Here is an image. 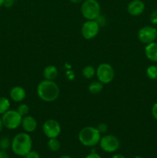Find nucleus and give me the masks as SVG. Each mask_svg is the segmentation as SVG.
<instances>
[{
  "mask_svg": "<svg viewBox=\"0 0 157 158\" xmlns=\"http://www.w3.org/2000/svg\"><path fill=\"white\" fill-rule=\"evenodd\" d=\"M58 76V69L53 65H49L46 66L43 70V77L45 80H54Z\"/></svg>",
  "mask_w": 157,
  "mask_h": 158,
  "instance_id": "15",
  "label": "nucleus"
},
{
  "mask_svg": "<svg viewBox=\"0 0 157 158\" xmlns=\"http://www.w3.org/2000/svg\"><path fill=\"white\" fill-rule=\"evenodd\" d=\"M101 7L97 0H85L81 6V13L87 20H95L99 17Z\"/></svg>",
  "mask_w": 157,
  "mask_h": 158,
  "instance_id": "4",
  "label": "nucleus"
},
{
  "mask_svg": "<svg viewBox=\"0 0 157 158\" xmlns=\"http://www.w3.org/2000/svg\"><path fill=\"white\" fill-rule=\"evenodd\" d=\"M11 147V141L8 137H3L0 140V149L6 151Z\"/></svg>",
  "mask_w": 157,
  "mask_h": 158,
  "instance_id": "22",
  "label": "nucleus"
},
{
  "mask_svg": "<svg viewBox=\"0 0 157 158\" xmlns=\"http://www.w3.org/2000/svg\"><path fill=\"white\" fill-rule=\"evenodd\" d=\"M135 158H142V157H139V156H136V157H135Z\"/></svg>",
  "mask_w": 157,
  "mask_h": 158,
  "instance_id": "35",
  "label": "nucleus"
},
{
  "mask_svg": "<svg viewBox=\"0 0 157 158\" xmlns=\"http://www.w3.org/2000/svg\"><path fill=\"white\" fill-rule=\"evenodd\" d=\"M26 93L23 87L20 86H14L9 92V97L14 102L19 103L26 98Z\"/></svg>",
  "mask_w": 157,
  "mask_h": 158,
  "instance_id": "13",
  "label": "nucleus"
},
{
  "mask_svg": "<svg viewBox=\"0 0 157 158\" xmlns=\"http://www.w3.org/2000/svg\"><path fill=\"white\" fill-rule=\"evenodd\" d=\"M58 158H72V157H71L70 156H69V155H62V156H61V157H58Z\"/></svg>",
  "mask_w": 157,
  "mask_h": 158,
  "instance_id": "33",
  "label": "nucleus"
},
{
  "mask_svg": "<svg viewBox=\"0 0 157 158\" xmlns=\"http://www.w3.org/2000/svg\"><path fill=\"white\" fill-rule=\"evenodd\" d=\"M89 91L92 94H99L103 89V83L100 81H94L89 86Z\"/></svg>",
  "mask_w": 157,
  "mask_h": 158,
  "instance_id": "16",
  "label": "nucleus"
},
{
  "mask_svg": "<svg viewBox=\"0 0 157 158\" xmlns=\"http://www.w3.org/2000/svg\"><path fill=\"white\" fill-rule=\"evenodd\" d=\"M138 39L144 44H149L157 38V29L152 26H144L139 30Z\"/></svg>",
  "mask_w": 157,
  "mask_h": 158,
  "instance_id": "10",
  "label": "nucleus"
},
{
  "mask_svg": "<svg viewBox=\"0 0 157 158\" xmlns=\"http://www.w3.org/2000/svg\"><path fill=\"white\" fill-rule=\"evenodd\" d=\"M69 1H70L72 3H75V4H76V3H80L81 2H83V0H69Z\"/></svg>",
  "mask_w": 157,
  "mask_h": 158,
  "instance_id": "32",
  "label": "nucleus"
},
{
  "mask_svg": "<svg viewBox=\"0 0 157 158\" xmlns=\"http://www.w3.org/2000/svg\"><path fill=\"white\" fill-rule=\"evenodd\" d=\"M61 126L57 120L49 119L42 125V131L45 135L49 139L57 138L61 134Z\"/></svg>",
  "mask_w": 157,
  "mask_h": 158,
  "instance_id": "8",
  "label": "nucleus"
},
{
  "mask_svg": "<svg viewBox=\"0 0 157 158\" xmlns=\"http://www.w3.org/2000/svg\"><path fill=\"white\" fill-rule=\"evenodd\" d=\"M6 6H8V7H9V6H12V0H5L4 1V4Z\"/></svg>",
  "mask_w": 157,
  "mask_h": 158,
  "instance_id": "29",
  "label": "nucleus"
},
{
  "mask_svg": "<svg viewBox=\"0 0 157 158\" xmlns=\"http://www.w3.org/2000/svg\"><path fill=\"white\" fill-rule=\"evenodd\" d=\"M60 142L57 140V138H50L48 141V148L52 151H58L60 149Z\"/></svg>",
  "mask_w": 157,
  "mask_h": 158,
  "instance_id": "20",
  "label": "nucleus"
},
{
  "mask_svg": "<svg viewBox=\"0 0 157 158\" xmlns=\"http://www.w3.org/2000/svg\"><path fill=\"white\" fill-rule=\"evenodd\" d=\"M37 94L43 101L53 102L59 97L60 89L54 80H44L37 86Z\"/></svg>",
  "mask_w": 157,
  "mask_h": 158,
  "instance_id": "1",
  "label": "nucleus"
},
{
  "mask_svg": "<svg viewBox=\"0 0 157 158\" xmlns=\"http://www.w3.org/2000/svg\"><path fill=\"white\" fill-rule=\"evenodd\" d=\"M150 22L153 25H157V9H155L150 15Z\"/></svg>",
  "mask_w": 157,
  "mask_h": 158,
  "instance_id": "24",
  "label": "nucleus"
},
{
  "mask_svg": "<svg viewBox=\"0 0 157 158\" xmlns=\"http://www.w3.org/2000/svg\"><path fill=\"white\" fill-rule=\"evenodd\" d=\"M146 76L150 80H157V66L156 65H151L146 69Z\"/></svg>",
  "mask_w": 157,
  "mask_h": 158,
  "instance_id": "19",
  "label": "nucleus"
},
{
  "mask_svg": "<svg viewBox=\"0 0 157 158\" xmlns=\"http://www.w3.org/2000/svg\"><path fill=\"white\" fill-rule=\"evenodd\" d=\"M86 158H102V157H100L98 154H96V153L92 152L90 153V154H88V155L86 157Z\"/></svg>",
  "mask_w": 157,
  "mask_h": 158,
  "instance_id": "27",
  "label": "nucleus"
},
{
  "mask_svg": "<svg viewBox=\"0 0 157 158\" xmlns=\"http://www.w3.org/2000/svg\"><path fill=\"white\" fill-rule=\"evenodd\" d=\"M10 106L11 103L9 99L5 97H0V115H2L10 110Z\"/></svg>",
  "mask_w": 157,
  "mask_h": 158,
  "instance_id": "17",
  "label": "nucleus"
},
{
  "mask_svg": "<svg viewBox=\"0 0 157 158\" xmlns=\"http://www.w3.org/2000/svg\"><path fill=\"white\" fill-rule=\"evenodd\" d=\"M145 55L148 60L157 63V43L152 42L146 45L145 47Z\"/></svg>",
  "mask_w": 157,
  "mask_h": 158,
  "instance_id": "14",
  "label": "nucleus"
},
{
  "mask_svg": "<svg viewBox=\"0 0 157 158\" xmlns=\"http://www.w3.org/2000/svg\"><path fill=\"white\" fill-rule=\"evenodd\" d=\"M99 146L103 151L107 153H113L118 151L120 147V141L119 138L112 134H107L101 137Z\"/></svg>",
  "mask_w": 157,
  "mask_h": 158,
  "instance_id": "7",
  "label": "nucleus"
},
{
  "mask_svg": "<svg viewBox=\"0 0 157 158\" xmlns=\"http://www.w3.org/2000/svg\"><path fill=\"white\" fill-rule=\"evenodd\" d=\"M16 110L18 111V114L22 116V117H25V116L29 115V106L27 104L25 103H21L18 106Z\"/></svg>",
  "mask_w": 157,
  "mask_h": 158,
  "instance_id": "21",
  "label": "nucleus"
},
{
  "mask_svg": "<svg viewBox=\"0 0 157 158\" xmlns=\"http://www.w3.org/2000/svg\"><path fill=\"white\" fill-rule=\"evenodd\" d=\"M3 127H4V126H3L2 120V117L0 116V133H1L2 131Z\"/></svg>",
  "mask_w": 157,
  "mask_h": 158,
  "instance_id": "31",
  "label": "nucleus"
},
{
  "mask_svg": "<svg viewBox=\"0 0 157 158\" xmlns=\"http://www.w3.org/2000/svg\"><path fill=\"white\" fill-rule=\"evenodd\" d=\"M151 113H152V115L155 120H157V103H154L153 106H152V110H151Z\"/></svg>",
  "mask_w": 157,
  "mask_h": 158,
  "instance_id": "26",
  "label": "nucleus"
},
{
  "mask_svg": "<svg viewBox=\"0 0 157 158\" xmlns=\"http://www.w3.org/2000/svg\"><path fill=\"white\" fill-rule=\"evenodd\" d=\"M78 140L85 147H95L99 143L101 134L94 127H85L78 133Z\"/></svg>",
  "mask_w": 157,
  "mask_h": 158,
  "instance_id": "3",
  "label": "nucleus"
},
{
  "mask_svg": "<svg viewBox=\"0 0 157 158\" xmlns=\"http://www.w3.org/2000/svg\"><path fill=\"white\" fill-rule=\"evenodd\" d=\"M112 158H126L125 156L122 155V154H115V155L112 156Z\"/></svg>",
  "mask_w": 157,
  "mask_h": 158,
  "instance_id": "30",
  "label": "nucleus"
},
{
  "mask_svg": "<svg viewBox=\"0 0 157 158\" xmlns=\"http://www.w3.org/2000/svg\"><path fill=\"white\" fill-rule=\"evenodd\" d=\"M96 77L99 81L103 84L111 83L115 77V71L112 66L109 63H101L96 69Z\"/></svg>",
  "mask_w": 157,
  "mask_h": 158,
  "instance_id": "6",
  "label": "nucleus"
},
{
  "mask_svg": "<svg viewBox=\"0 0 157 158\" xmlns=\"http://www.w3.org/2000/svg\"><path fill=\"white\" fill-rule=\"evenodd\" d=\"M4 1L5 0H0V7H1L2 6H3V4H4Z\"/></svg>",
  "mask_w": 157,
  "mask_h": 158,
  "instance_id": "34",
  "label": "nucleus"
},
{
  "mask_svg": "<svg viewBox=\"0 0 157 158\" xmlns=\"http://www.w3.org/2000/svg\"><path fill=\"white\" fill-rule=\"evenodd\" d=\"M32 140L28 133H19L16 134L11 141V148L12 152L17 156H26L32 151Z\"/></svg>",
  "mask_w": 157,
  "mask_h": 158,
  "instance_id": "2",
  "label": "nucleus"
},
{
  "mask_svg": "<svg viewBox=\"0 0 157 158\" xmlns=\"http://www.w3.org/2000/svg\"><path fill=\"white\" fill-rule=\"evenodd\" d=\"M95 73H96V69L90 65L85 66L82 70V74H83V77L88 79V80L92 78L95 75Z\"/></svg>",
  "mask_w": 157,
  "mask_h": 158,
  "instance_id": "18",
  "label": "nucleus"
},
{
  "mask_svg": "<svg viewBox=\"0 0 157 158\" xmlns=\"http://www.w3.org/2000/svg\"><path fill=\"white\" fill-rule=\"evenodd\" d=\"M99 29V25L95 20H87L82 26V35L86 40H92L98 35Z\"/></svg>",
  "mask_w": 157,
  "mask_h": 158,
  "instance_id": "9",
  "label": "nucleus"
},
{
  "mask_svg": "<svg viewBox=\"0 0 157 158\" xmlns=\"http://www.w3.org/2000/svg\"><path fill=\"white\" fill-rule=\"evenodd\" d=\"M145 10V4L141 0H132L128 4L127 11L132 16L140 15Z\"/></svg>",
  "mask_w": 157,
  "mask_h": 158,
  "instance_id": "11",
  "label": "nucleus"
},
{
  "mask_svg": "<svg viewBox=\"0 0 157 158\" xmlns=\"http://www.w3.org/2000/svg\"><path fill=\"white\" fill-rule=\"evenodd\" d=\"M96 128H97V130L99 131L100 134H103H103H105V133L107 131L108 127L106 123H100V124L98 125V127H97Z\"/></svg>",
  "mask_w": 157,
  "mask_h": 158,
  "instance_id": "25",
  "label": "nucleus"
},
{
  "mask_svg": "<svg viewBox=\"0 0 157 158\" xmlns=\"http://www.w3.org/2000/svg\"><path fill=\"white\" fill-rule=\"evenodd\" d=\"M37 120L32 116L27 115L22 117L21 126L26 133H32L36 130Z\"/></svg>",
  "mask_w": 157,
  "mask_h": 158,
  "instance_id": "12",
  "label": "nucleus"
},
{
  "mask_svg": "<svg viewBox=\"0 0 157 158\" xmlns=\"http://www.w3.org/2000/svg\"><path fill=\"white\" fill-rule=\"evenodd\" d=\"M25 158H41V157H40V154L37 151H30L25 156Z\"/></svg>",
  "mask_w": 157,
  "mask_h": 158,
  "instance_id": "23",
  "label": "nucleus"
},
{
  "mask_svg": "<svg viewBox=\"0 0 157 158\" xmlns=\"http://www.w3.org/2000/svg\"><path fill=\"white\" fill-rule=\"evenodd\" d=\"M2 120L4 127L8 130H15L21 126L22 117L16 110H9L2 115Z\"/></svg>",
  "mask_w": 157,
  "mask_h": 158,
  "instance_id": "5",
  "label": "nucleus"
},
{
  "mask_svg": "<svg viewBox=\"0 0 157 158\" xmlns=\"http://www.w3.org/2000/svg\"><path fill=\"white\" fill-rule=\"evenodd\" d=\"M0 158H10L9 155L6 152V151L0 149Z\"/></svg>",
  "mask_w": 157,
  "mask_h": 158,
  "instance_id": "28",
  "label": "nucleus"
}]
</instances>
